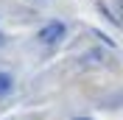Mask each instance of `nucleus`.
I'll return each mask as SVG.
<instances>
[{
	"label": "nucleus",
	"instance_id": "f257e3e1",
	"mask_svg": "<svg viewBox=\"0 0 123 120\" xmlns=\"http://www.w3.org/2000/svg\"><path fill=\"white\" fill-rule=\"evenodd\" d=\"M62 36H64V25L62 23H50V25H45V28L39 31V39H42L45 45H53V42H59Z\"/></svg>",
	"mask_w": 123,
	"mask_h": 120
},
{
	"label": "nucleus",
	"instance_id": "f03ea898",
	"mask_svg": "<svg viewBox=\"0 0 123 120\" xmlns=\"http://www.w3.org/2000/svg\"><path fill=\"white\" fill-rule=\"evenodd\" d=\"M8 90H11V78H8V75H3V73H0V95H6Z\"/></svg>",
	"mask_w": 123,
	"mask_h": 120
},
{
	"label": "nucleus",
	"instance_id": "7ed1b4c3",
	"mask_svg": "<svg viewBox=\"0 0 123 120\" xmlns=\"http://www.w3.org/2000/svg\"><path fill=\"white\" fill-rule=\"evenodd\" d=\"M0 45H3V36H0Z\"/></svg>",
	"mask_w": 123,
	"mask_h": 120
},
{
	"label": "nucleus",
	"instance_id": "20e7f679",
	"mask_svg": "<svg viewBox=\"0 0 123 120\" xmlns=\"http://www.w3.org/2000/svg\"><path fill=\"white\" fill-rule=\"evenodd\" d=\"M81 120H87V117H81Z\"/></svg>",
	"mask_w": 123,
	"mask_h": 120
}]
</instances>
